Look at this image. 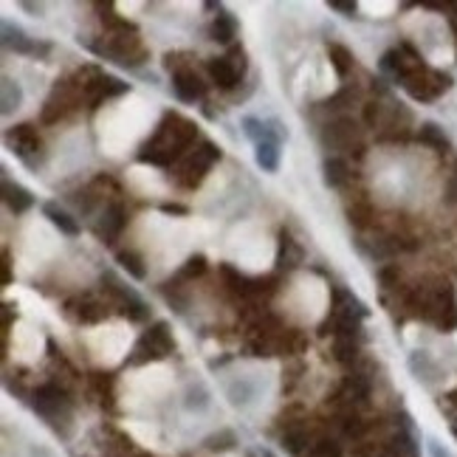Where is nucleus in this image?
<instances>
[{"instance_id": "nucleus-16", "label": "nucleus", "mask_w": 457, "mask_h": 457, "mask_svg": "<svg viewBox=\"0 0 457 457\" xmlns=\"http://www.w3.org/2000/svg\"><path fill=\"white\" fill-rule=\"evenodd\" d=\"M237 17L226 11V9H218V14H215V20H212V26H209V37L215 40V43H221V46H228L234 37H237Z\"/></svg>"}, {"instance_id": "nucleus-26", "label": "nucleus", "mask_w": 457, "mask_h": 457, "mask_svg": "<svg viewBox=\"0 0 457 457\" xmlns=\"http://www.w3.org/2000/svg\"><path fill=\"white\" fill-rule=\"evenodd\" d=\"M356 353H359V342H356V339L336 336V342H333V356H336V362L347 364V362H353V359H356Z\"/></svg>"}, {"instance_id": "nucleus-9", "label": "nucleus", "mask_w": 457, "mask_h": 457, "mask_svg": "<svg viewBox=\"0 0 457 457\" xmlns=\"http://www.w3.org/2000/svg\"><path fill=\"white\" fill-rule=\"evenodd\" d=\"M130 90V85L127 82H119L116 76H107V74H93L90 82H85L82 85V93L93 102V107H99L102 102H107V99H113V96H122V93H127Z\"/></svg>"}, {"instance_id": "nucleus-7", "label": "nucleus", "mask_w": 457, "mask_h": 457, "mask_svg": "<svg viewBox=\"0 0 457 457\" xmlns=\"http://www.w3.org/2000/svg\"><path fill=\"white\" fill-rule=\"evenodd\" d=\"M6 145L11 147V152H14L20 161H26V164H31V167H34V158L43 150V142H40L34 125H14V127H9V130H6Z\"/></svg>"}, {"instance_id": "nucleus-43", "label": "nucleus", "mask_w": 457, "mask_h": 457, "mask_svg": "<svg viewBox=\"0 0 457 457\" xmlns=\"http://www.w3.org/2000/svg\"><path fill=\"white\" fill-rule=\"evenodd\" d=\"M452 432H455V438H457V421H455V426H452Z\"/></svg>"}, {"instance_id": "nucleus-10", "label": "nucleus", "mask_w": 457, "mask_h": 457, "mask_svg": "<svg viewBox=\"0 0 457 457\" xmlns=\"http://www.w3.org/2000/svg\"><path fill=\"white\" fill-rule=\"evenodd\" d=\"M172 93H175V99H178V102L192 105V102L204 99L206 85L201 82V76L195 74V71L184 68V71H175V74H172Z\"/></svg>"}, {"instance_id": "nucleus-28", "label": "nucleus", "mask_w": 457, "mask_h": 457, "mask_svg": "<svg viewBox=\"0 0 457 457\" xmlns=\"http://www.w3.org/2000/svg\"><path fill=\"white\" fill-rule=\"evenodd\" d=\"M76 316L82 319V322H99L102 316H105V310H102V305L96 303V300H90V297H85L79 308H76Z\"/></svg>"}, {"instance_id": "nucleus-19", "label": "nucleus", "mask_w": 457, "mask_h": 457, "mask_svg": "<svg viewBox=\"0 0 457 457\" xmlns=\"http://www.w3.org/2000/svg\"><path fill=\"white\" fill-rule=\"evenodd\" d=\"M303 263V246L288 234V231H283L280 234V254H277V266L283 268V271H291V268H297Z\"/></svg>"}, {"instance_id": "nucleus-8", "label": "nucleus", "mask_w": 457, "mask_h": 457, "mask_svg": "<svg viewBox=\"0 0 457 457\" xmlns=\"http://www.w3.org/2000/svg\"><path fill=\"white\" fill-rule=\"evenodd\" d=\"M432 316L443 333H452L457 327V294L449 283H443L432 297Z\"/></svg>"}, {"instance_id": "nucleus-14", "label": "nucleus", "mask_w": 457, "mask_h": 457, "mask_svg": "<svg viewBox=\"0 0 457 457\" xmlns=\"http://www.w3.org/2000/svg\"><path fill=\"white\" fill-rule=\"evenodd\" d=\"M3 204H6V209L9 212H14V215H23V212H28L31 206H34V195L23 187V184H17V181H3Z\"/></svg>"}, {"instance_id": "nucleus-39", "label": "nucleus", "mask_w": 457, "mask_h": 457, "mask_svg": "<svg viewBox=\"0 0 457 457\" xmlns=\"http://www.w3.org/2000/svg\"><path fill=\"white\" fill-rule=\"evenodd\" d=\"M364 119H367V125H376V119H379V105H376V102H370V105H367Z\"/></svg>"}, {"instance_id": "nucleus-6", "label": "nucleus", "mask_w": 457, "mask_h": 457, "mask_svg": "<svg viewBox=\"0 0 457 457\" xmlns=\"http://www.w3.org/2000/svg\"><path fill=\"white\" fill-rule=\"evenodd\" d=\"M404 88H406V93H409L415 102H432V99H438L443 90L452 88V76L443 74V71H432V68L424 65Z\"/></svg>"}, {"instance_id": "nucleus-35", "label": "nucleus", "mask_w": 457, "mask_h": 457, "mask_svg": "<svg viewBox=\"0 0 457 457\" xmlns=\"http://www.w3.org/2000/svg\"><path fill=\"white\" fill-rule=\"evenodd\" d=\"M426 449H429V457H455L446 446H443V443H441V441H435V438H429V441H426Z\"/></svg>"}, {"instance_id": "nucleus-33", "label": "nucleus", "mask_w": 457, "mask_h": 457, "mask_svg": "<svg viewBox=\"0 0 457 457\" xmlns=\"http://www.w3.org/2000/svg\"><path fill=\"white\" fill-rule=\"evenodd\" d=\"M308 457H342V452H339V446L333 441H319V443H313Z\"/></svg>"}, {"instance_id": "nucleus-38", "label": "nucleus", "mask_w": 457, "mask_h": 457, "mask_svg": "<svg viewBox=\"0 0 457 457\" xmlns=\"http://www.w3.org/2000/svg\"><path fill=\"white\" fill-rule=\"evenodd\" d=\"M345 102H350V90H342L339 96L327 99V102H325V107H345Z\"/></svg>"}, {"instance_id": "nucleus-40", "label": "nucleus", "mask_w": 457, "mask_h": 457, "mask_svg": "<svg viewBox=\"0 0 457 457\" xmlns=\"http://www.w3.org/2000/svg\"><path fill=\"white\" fill-rule=\"evenodd\" d=\"M164 212H169V215H187V209H184V206H175V204H167Z\"/></svg>"}, {"instance_id": "nucleus-17", "label": "nucleus", "mask_w": 457, "mask_h": 457, "mask_svg": "<svg viewBox=\"0 0 457 457\" xmlns=\"http://www.w3.org/2000/svg\"><path fill=\"white\" fill-rule=\"evenodd\" d=\"M23 105V88L17 79L11 76H3L0 79V113L3 116H11L14 110H20Z\"/></svg>"}, {"instance_id": "nucleus-4", "label": "nucleus", "mask_w": 457, "mask_h": 457, "mask_svg": "<svg viewBox=\"0 0 457 457\" xmlns=\"http://www.w3.org/2000/svg\"><path fill=\"white\" fill-rule=\"evenodd\" d=\"M0 40H3V48L6 51H14V54H23V57H34V60H46L51 54V43H43V40H34L28 37L20 26L14 23H3L0 26Z\"/></svg>"}, {"instance_id": "nucleus-37", "label": "nucleus", "mask_w": 457, "mask_h": 457, "mask_svg": "<svg viewBox=\"0 0 457 457\" xmlns=\"http://www.w3.org/2000/svg\"><path fill=\"white\" fill-rule=\"evenodd\" d=\"M446 204H457V167L452 178H449V184H446Z\"/></svg>"}, {"instance_id": "nucleus-5", "label": "nucleus", "mask_w": 457, "mask_h": 457, "mask_svg": "<svg viewBox=\"0 0 457 457\" xmlns=\"http://www.w3.org/2000/svg\"><path fill=\"white\" fill-rule=\"evenodd\" d=\"M31 406H34V412H40L46 421L57 424L60 418H65V415H68V409H71V398H68V392H65V389H60L57 384H46V387H37V389H34V395H31Z\"/></svg>"}, {"instance_id": "nucleus-15", "label": "nucleus", "mask_w": 457, "mask_h": 457, "mask_svg": "<svg viewBox=\"0 0 457 457\" xmlns=\"http://www.w3.org/2000/svg\"><path fill=\"white\" fill-rule=\"evenodd\" d=\"M206 71L212 76V82L221 88V90H231L237 82H240V71H237V65L228 60V57H215V60H209V65H206Z\"/></svg>"}, {"instance_id": "nucleus-34", "label": "nucleus", "mask_w": 457, "mask_h": 457, "mask_svg": "<svg viewBox=\"0 0 457 457\" xmlns=\"http://www.w3.org/2000/svg\"><path fill=\"white\" fill-rule=\"evenodd\" d=\"M333 11H339L342 17H353L356 11H359V3H350V0H330L327 3Z\"/></svg>"}, {"instance_id": "nucleus-36", "label": "nucleus", "mask_w": 457, "mask_h": 457, "mask_svg": "<svg viewBox=\"0 0 457 457\" xmlns=\"http://www.w3.org/2000/svg\"><path fill=\"white\" fill-rule=\"evenodd\" d=\"M379 280H381V285H384V288H392V283L398 280V268H395V266H389V268H381Z\"/></svg>"}, {"instance_id": "nucleus-18", "label": "nucleus", "mask_w": 457, "mask_h": 457, "mask_svg": "<svg viewBox=\"0 0 457 457\" xmlns=\"http://www.w3.org/2000/svg\"><path fill=\"white\" fill-rule=\"evenodd\" d=\"M347 178H350V167H347V161H345V158H339V155H327V158H325V164H322V181H325V187L336 189V187L347 184Z\"/></svg>"}, {"instance_id": "nucleus-11", "label": "nucleus", "mask_w": 457, "mask_h": 457, "mask_svg": "<svg viewBox=\"0 0 457 457\" xmlns=\"http://www.w3.org/2000/svg\"><path fill=\"white\" fill-rule=\"evenodd\" d=\"M127 226V212H125V206L122 204H110L105 212H102V218H99V224H96V234H99V240L102 243H116V237L125 231Z\"/></svg>"}, {"instance_id": "nucleus-23", "label": "nucleus", "mask_w": 457, "mask_h": 457, "mask_svg": "<svg viewBox=\"0 0 457 457\" xmlns=\"http://www.w3.org/2000/svg\"><path fill=\"white\" fill-rule=\"evenodd\" d=\"M327 57H330V65H333V71L336 76H345L353 71V54H350V48H345V46H339V43H330L327 46Z\"/></svg>"}, {"instance_id": "nucleus-3", "label": "nucleus", "mask_w": 457, "mask_h": 457, "mask_svg": "<svg viewBox=\"0 0 457 457\" xmlns=\"http://www.w3.org/2000/svg\"><path fill=\"white\" fill-rule=\"evenodd\" d=\"M215 161H221V147H215L212 142H204L192 155L184 158V164L178 169V184L187 189H195L206 178V172L212 169Z\"/></svg>"}, {"instance_id": "nucleus-27", "label": "nucleus", "mask_w": 457, "mask_h": 457, "mask_svg": "<svg viewBox=\"0 0 457 457\" xmlns=\"http://www.w3.org/2000/svg\"><path fill=\"white\" fill-rule=\"evenodd\" d=\"M201 274H206V257H204V254L187 257V263H184L181 271H178V277H184V280H195V277H201Z\"/></svg>"}, {"instance_id": "nucleus-13", "label": "nucleus", "mask_w": 457, "mask_h": 457, "mask_svg": "<svg viewBox=\"0 0 457 457\" xmlns=\"http://www.w3.org/2000/svg\"><path fill=\"white\" fill-rule=\"evenodd\" d=\"M409 370H412V376L421 381V384H438V381H443V367L426 353V350H415L412 356H409Z\"/></svg>"}, {"instance_id": "nucleus-20", "label": "nucleus", "mask_w": 457, "mask_h": 457, "mask_svg": "<svg viewBox=\"0 0 457 457\" xmlns=\"http://www.w3.org/2000/svg\"><path fill=\"white\" fill-rule=\"evenodd\" d=\"M418 142H421V145H426V147H432V150H438V152L452 150L449 136H446V133H443V127H441V125H435V122H424V125H421V130H418Z\"/></svg>"}, {"instance_id": "nucleus-24", "label": "nucleus", "mask_w": 457, "mask_h": 457, "mask_svg": "<svg viewBox=\"0 0 457 457\" xmlns=\"http://www.w3.org/2000/svg\"><path fill=\"white\" fill-rule=\"evenodd\" d=\"M116 263L133 277V280H145L147 277V268H145V260L136 254V251H130V248H125V251H119L116 254Z\"/></svg>"}, {"instance_id": "nucleus-29", "label": "nucleus", "mask_w": 457, "mask_h": 457, "mask_svg": "<svg viewBox=\"0 0 457 457\" xmlns=\"http://www.w3.org/2000/svg\"><path fill=\"white\" fill-rule=\"evenodd\" d=\"M254 398V387L248 384V381H240V384H231L228 387V401L234 404V406H243V404H248Z\"/></svg>"}, {"instance_id": "nucleus-1", "label": "nucleus", "mask_w": 457, "mask_h": 457, "mask_svg": "<svg viewBox=\"0 0 457 457\" xmlns=\"http://www.w3.org/2000/svg\"><path fill=\"white\" fill-rule=\"evenodd\" d=\"M198 139V127L178 116V113H167L158 125V130L152 133V139L145 142V147L139 150V161L155 164V167H169L172 161H178L184 150Z\"/></svg>"}, {"instance_id": "nucleus-21", "label": "nucleus", "mask_w": 457, "mask_h": 457, "mask_svg": "<svg viewBox=\"0 0 457 457\" xmlns=\"http://www.w3.org/2000/svg\"><path fill=\"white\" fill-rule=\"evenodd\" d=\"M43 215L51 221V226H57L63 234H68V237H76L79 234V224H76V218H71L65 209H60L57 204H43Z\"/></svg>"}, {"instance_id": "nucleus-42", "label": "nucleus", "mask_w": 457, "mask_h": 457, "mask_svg": "<svg viewBox=\"0 0 457 457\" xmlns=\"http://www.w3.org/2000/svg\"><path fill=\"white\" fill-rule=\"evenodd\" d=\"M260 457H274V455H271L268 449H260Z\"/></svg>"}, {"instance_id": "nucleus-41", "label": "nucleus", "mask_w": 457, "mask_h": 457, "mask_svg": "<svg viewBox=\"0 0 457 457\" xmlns=\"http://www.w3.org/2000/svg\"><path fill=\"white\" fill-rule=\"evenodd\" d=\"M23 9H26V11H37V14H40V6H34V3H23Z\"/></svg>"}, {"instance_id": "nucleus-12", "label": "nucleus", "mask_w": 457, "mask_h": 457, "mask_svg": "<svg viewBox=\"0 0 457 457\" xmlns=\"http://www.w3.org/2000/svg\"><path fill=\"white\" fill-rule=\"evenodd\" d=\"M353 136H356V122L339 119V122L325 125V130H322V145H325L327 150H345V147L353 145Z\"/></svg>"}, {"instance_id": "nucleus-25", "label": "nucleus", "mask_w": 457, "mask_h": 457, "mask_svg": "<svg viewBox=\"0 0 457 457\" xmlns=\"http://www.w3.org/2000/svg\"><path fill=\"white\" fill-rule=\"evenodd\" d=\"M221 274H224V280H226V285L231 291H237V294H254V280H248L246 274H240L234 266H221Z\"/></svg>"}, {"instance_id": "nucleus-31", "label": "nucleus", "mask_w": 457, "mask_h": 457, "mask_svg": "<svg viewBox=\"0 0 457 457\" xmlns=\"http://www.w3.org/2000/svg\"><path fill=\"white\" fill-rule=\"evenodd\" d=\"M209 406V392L204 387H192L187 392V409H195V412H204Z\"/></svg>"}, {"instance_id": "nucleus-22", "label": "nucleus", "mask_w": 457, "mask_h": 457, "mask_svg": "<svg viewBox=\"0 0 457 457\" xmlns=\"http://www.w3.org/2000/svg\"><path fill=\"white\" fill-rule=\"evenodd\" d=\"M254 161L263 172H277L280 169V145L274 142H263V145H254Z\"/></svg>"}, {"instance_id": "nucleus-30", "label": "nucleus", "mask_w": 457, "mask_h": 457, "mask_svg": "<svg viewBox=\"0 0 457 457\" xmlns=\"http://www.w3.org/2000/svg\"><path fill=\"white\" fill-rule=\"evenodd\" d=\"M305 432L303 429H288L285 435H283V449L288 452V455H300L303 452V446H305Z\"/></svg>"}, {"instance_id": "nucleus-32", "label": "nucleus", "mask_w": 457, "mask_h": 457, "mask_svg": "<svg viewBox=\"0 0 457 457\" xmlns=\"http://www.w3.org/2000/svg\"><path fill=\"white\" fill-rule=\"evenodd\" d=\"M231 446H234V435H231L228 429L212 435V438H206V449H212V452H226Z\"/></svg>"}, {"instance_id": "nucleus-2", "label": "nucleus", "mask_w": 457, "mask_h": 457, "mask_svg": "<svg viewBox=\"0 0 457 457\" xmlns=\"http://www.w3.org/2000/svg\"><path fill=\"white\" fill-rule=\"evenodd\" d=\"M172 350H175V339H172L169 325H167V322H155V325H150V327L142 333V339L136 342L130 362H133V364L155 362V359L169 356Z\"/></svg>"}]
</instances>
